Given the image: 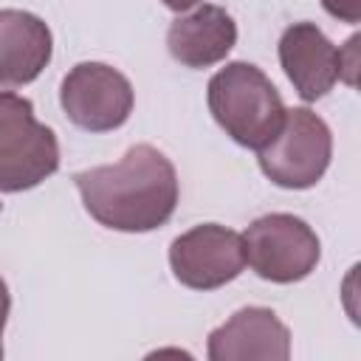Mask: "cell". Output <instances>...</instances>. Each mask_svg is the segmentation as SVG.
<instances>
[{"label": "cell", "instance_id": "6da1fadb", "mask_svg": "<svg viewBox=\"0 0 361 361\" xmlns=\"http://www.w3.org/2000/svg\"><path fill=\"white\" fill-rule=\"evenodd\" d=\"M87 214L113 231H152L178 206L175 164L152 144H135L121 161L73 175Z\"/></svg>", "mask_w": 361, "mask_h": 361}, {"label": "cell", "instance_id": "7a4b0ae2", "mask_svg": "<svg viewBox=\"0 0 361 361\" xmlns=\"http://www.w3.org/2000/svg\"><path fill=\"white\" fill-rule=\"evenodd\" d=\"M209 113L240 147H265L282 118L285 104L274 82L251 62H228L220 68L206 87Z\"/></svg>", "mask_w": 361, "mask_h": 361}, {"label": "cell", "instance_id": "3957f363", "mask_svg": "<svg viewBox=\"0 0 361 361\" xmlns=\"http://www.w3.org/2000/svg\"><path fill=\"white\" fill-rule=\"evenodd\" d=\"M59 169V141L37 121L34 104L0 93V192H25Z\"/></svg>", "mask_w": 361, "mask_h": 361}, {"label": "cell", "instance_id": "277c9868", "mask_svg": "<svg viewBox=\"0 0 361 361\" xmlns=\"http://www.w3.org/2000/svg\"><path fill=\"white\" fill-rule=\"evenodd\" d=\"M262 175L282 189H310L333 158V133L310 107H290L276 135L257 149Z\"/></svg>", "mask_w": 361, "mask_h": 361}, {"label": "cell", "instance_id": "5b68a950", "mask_svg": "<svg viewBox=\"0 0 361 361\" xmlns=\"http://www.w3.org/2000/svg\"><path fill=\"white\" fill-rule=\"evenodd\" d=\"M243 248L251 271L276 285L305 279L322 257L316 231L302 217L285 212L257 217L243 234Z\"/></svg>", "mask_w": 361, "mask_h": 361}, {"label": "cell", "instance_id": "8992f818", "mask_svg": "<svg viewBox=\"0 0 361 361\" xmlns=\"http://www.w3.org/2000/svg\"><path fill=\"white\" fill-rule=\"evenodd\" d=\"M130 79L104 62H79L59 85V104L65 116L87 133L118 130L133 113Z\"/></svg>", "mask_w": 361, "mask_h": 361}, {"label": "cell", "instance_id": "52a82bcc", "mask_svg": "<svg viewBox=\"0 0 361 361\" xmlns=\"http://www.w3.org/2000/svg\"><path fill=\"white\" fill-rule=\"evenodd\" d=\"M169 268L175 279L192 290L223 288L245 268L243 234L220 223H200L172 240Z\"/></svg>", "mask_w": 361, "mask_h": 361}, {"label": "cell", "instance_id": "ba28073f", "mask_svg": "<svg viewBox=\"0 0 361 361\" xmlns=\"http://www.w3.org/2000/svg\"><path fill=\"white\" fill-rule=\"evenodd\" d=\"M206 355L212 361H288L290 330L271 307H240L209 333Z\"/></svg>", "mask_w": 361, "mask_h": 361}, {"label": "cell", "instance_id": "9c48e42d", "mask_svg": "<svg viewBox=\"0 0 361 361\" xmlns=\"http://www.w3.org/2000/svg\"><path fill=\"white\" fill-rule=\"evenodd\" d=\"M279 65L305 102L322 99L338 79V48L316 23H293L279 37Z\"/></svg>", "mask_w": 361, "mask_h": 361}, {"label": "cell", "instance_id": "30bf717a", "mask_svg": "<svg viewBox=\"0 0 361 361\" xmlns=\"http://www.w3.org/2000/svg\"><path fill=\"white\" fill-rule=\"evenodd\" d=\"M54 54V37L42 17L23 8L0 11V90L34 82Z\"/></svg>", "mask_w": 361, "mask_h": 361}, {"label": "cell", "instance_id": "8fae6325", "mask_svg": "<svg viewBox=\"0 0 361 361\" xmlns=\"http://www.w3.org/2000/svg\"><path fill=\"white\" fill-rule=\"evenodd\" d=\"M237 45L234 17L212 3H203L192 14L178 17L166 31V48L172 59L186 68H209L228 56Z\"/></svg>", "mask_w": 361, "mask_h": 361}, {"label": "cell", "instance_id": "7c38bea8", "mask_svg": "<svg viewBox=\"0 0 361 361\" xmlns=\"http://www.w3.org/2000/svg\"><path fill=\"white\" fill-rule=\"evenodd\" d=\"M355 71H358V34H353L338 48V79H344L350 87H355Z\"/></svg>", "mask_w": 361, "mask_h": 361}, {"label": "cell", "instance_id": "4fadbf2b", "mask_svg": "<svg viewBox=\"0 0 361 361\" xmlns=\"http://www.w3.org/2000/svg\"><path fill=\"white\" fill-rule=\"evenodd\" d=\"M324 11L341 23H358L361 20V0H322Z\"/></svg>", "mask_w": 361, "mask_h": 361}, {"label": "cell", "instance_id": "5bb4252c", "mask_svg": "<svg viewBox=\"0 0 361 361\" xmlns=\"http://www.w3.org/2000/svg\"><path fill=\"white\" fill-rule=\"evenodd\" d=\"M8 310H11V293H8V285H6V279L0 276V338H3V330H6V319H8ZM0 358H3V341H0Z\"/></svg>", "mask_w": 361, "mask_h": 361}, {"label": "cell", "instance_id": "9a60e30c", "mask_svg": "<svg viewBox=\"0 0 361 361\" xmlns=\"http://www.w3.org/2000/svg\"><path fill=\"white\" fill-rule=\"evenodd\" d=\"M166 8H172V11H186V8H192V6H197L200 0H161Z\"/></svg>", "mask_w": 361, "mask_h": 361}]
</instances>
